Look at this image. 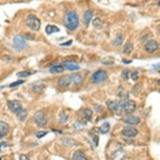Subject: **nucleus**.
<instances>
[{"label": "nucleus", "instance_id": "obj_26", "mask_svg": "<svg viewBox=\"0 0 160 160\" xmlns=\"http://www.w3.org/2000/svg\"><path fill=\"white\" fill-rule=\"evenodd\" d=\"M16 115L20 121H25L26 117H27V111H26L25 109H21L20 111H18V112L16 113Z\"/></svg>", "mask_w": 160, "mask_h": 160}, {"label": "nucleus", "instance_id": "obj_33", "mask_svg": "<svg viewBox=\"0 0 160 160\" xmlns=\"http://www.w3.org/2000/svg\"><path fill=\"white\" fill-rule=\"evenodd\" d=\"M130 76L131 78H132V80H138V77H139V75H138V73H136V72H133V73H130Z\"/></svg>", "mask_w": 160, "mask_h": 160}, {"label": "nucleus", "instance_id": "obj_32", "mask_svg": "<svg viewBox=\"0 0 160 160\" xmlns=\"http://www.w3.org/2000/svg\"><path fill=\"white\" fill-rule=\"evenodd\" d=\"M46 135H47L46 131H38V132H36V137L38 138H43V137H45Z\"/></svg>", "mask_w": 160, "mask_h": 160}, {"label": "nucleus", "instance_id": "obj_9", "mask_svg": "<svg viewBox=\"0 0 160 160\" xmlns=\"http://www.w3.org/2000/svg\"><path fill=\"white\" fill-rule=\"evenodd\" d=\"M8 107L9 109L14 113H17L18 111H20L21 109H23L20 102H18V100H10V102H8Z\"/></svg>", "mask_w": 160, "mask_h": 160}, {"label": "nucleus", "instance_id": "obj_5", "mask_svg": "<svg viewBox=\"0 0 160 160\" xmlns=\"http://www.w3.org/2000/svg\"><path fill=\"white\" fill-rule=\"evenodd\" d=\"M121 107H122V112L130 114L131 112L136 110V102L133 100H127V102L121 104Z\"/></svg>", "mask_w": 160, "mask_h": 160}, {"label": "nucleus", "instance_id": "obj_4", "mask_svg": "<svg viewBox=\"0 0 160 160\" xmlns=\"http://www.w3.org/2000/svg\"><path fill=\"white\" fill-rule=\"evenodd\" d=\"M108 78V74L105 71H97L92 75V82L93 83H100Z\"/></svg>", "mask_w": 160, "mask_h": 160}, {"label": "nucleus", "instance_id": "obj_36", "mask_svg": "<svg viewBox=\"0 0 160 160\" xmlns=\"http://www.w3.org/2000/svg\"><path fill=\"white\" fill-rule=\"evenodd\" d=\"M124 61V63H126V64H128V63H131V61H129V60H123Z\"/></svg>", "mask_w": 160, "mask_h": 160}, {"label": "nucleus", "instance_id": "obj_11", "mask_svg": "<svg viewBox=\"0 0 160 160\" xmlns=\"http://www.w3.org/2000/svg\"><path fill=\"white\" fill-rule=\"evenodd\" d=\"M62 66H63V69H67V71H77V69H80V65L79 64L71 62V61H64Z\"/></svg>", "mask_w": 160, "mask_h": 160}, {"label": "nucleus", "instance_id": "obj_15", "mask_svg": "<svg viewBox=\"0 0 160 160\" xmlns=\"http://www.w3.org/2000/svg\"><path fill=\"white\" fill-rule=\"evenodd\" d=\"M89 136L91 137L92 141H93L94 145L97 146L98 145V133L96 132L95 129H91V130L89 131Z\"/></svg>", "mask_w": 160, "mask_h": 160}, {"label": "nucleus", "instance_id": "obj_30", "mask_svg": "<svg viewBox=\"0 0 160 160\" xmlns=\"http://www.w3.org/2000/svg\"><path fill=\"white\" fill-rule=\"evenodd\" d=\"M23 83H24V80H18V81H15V82L11 83V84H10V87H17V85H20V84H23Z\"/></svg>", "mask_w": 160, "mask_h": 160}, {"label": "nucleus", "instance_id": "obj_3", "mask_svg": "<svg viewBox=\"0 0 160 160\" xmlns=\"http://www.w3.org/2000/svg\"><path fill=\"white\" fill-rule=\"evenodd\" d=\"M13 45H14L16 50H21L25 49L27 47V42H26L25 38L21 35H15L13 39Z\"/></svg>", "mask_w": 160, "mask_h": 160}, {"label": "nucleus", "instance_id": "obj_25", "mask_svg": "<svg viewBox=\"0 0 160 160\" xmlns=\"http://www.w3.org/2000/svg\"><path fill=\"white\" fill-rule=\"evenodd\" d=\"M54 32H59V28H57L56 26H51V25H48L46 27V33L47 34H51Z\"/></svg>", "mask_w": 160, "mask_h": 160}, {"label": "nucleus", "instance_id": "obj_7", "mask_svg": "<svg viewBox=\"0 0 160 160\" xmlns=\"http://www.w3.org/2000/svg\"><path fill=\"white\" fill-rule=\"evenodd\" d=\"M144 48H145V50L147 52H150V54H152V52L156 51L157 49L159 48V44L157 41L155 40H151L148 42H146L145 46H144Z\"/></svg>", "mask_w": 160, "mask_h": 160}, {"label": "nucleus", "instance_id": "obj_29", "mask_svg": "<svg viewBox=\"0 0 160 160\" xmlns=\"http://www.w3.org/2000/svg\"><path fill=\"white\" fill-rule=\"evenodd\" d=\"M130 74V72L128 71V69H125L124 72L122 73V78L123 79H125V80H127L128 79V75Z\"/></svg>", "mask_w": 160, "mask_h": 160}, {"label": "nucleus", "instance_id": "obj_13", "mask_svg": "<svg viewBox=\"0 0 160 160\" xmlns=\"http://www.w3.org/2000/svg\"><path fill=\"white\" fill-rule=\"evenodd\" d=\"M58 84L60 87H67L69 84H71V78L69 76H64V77L60 78L58 80Z\"/></svg>", "mask_w": 160, "mask_h": 160}, {"label": "nucleus", "instance_id": "obj_37", "mask_svg": "<svg viewBox=\"0 0 160 160\" xmlns=\"http://www.w3.org/2000/svg\"><path fill=\"white\" fill-rule=\"evenodd\" d=\"M4 87H6V85H2V87H0V90H1V89H4Z\"/></svg>", "mask_w": 160, "mask_h": 160}, {"label": "nucleus", "instance_id": "obj_22", "mask_svg": "<svg viewBox=\"0 0 160 160\" xmlns=\"http://www.w3.org/2000/svg\"><path fill=\"white\" fill-rule=\"evenodd\" d=\"M98 129H99L100 133H108L109 130H110V124L109 123H104Z\"/></svg>", "mask_w": 160, "mask_h": 160}, {"label": "nucleus", "instance_id": "obj_12", "mask_svg": "<svg viewBox=\"0 0 160 160\" xmlns=\"http://www.w3.org/2000/svg\"><path fill=\"white\" fill-rule=\"evenodd\" d=\"M9 131H10V126L6 123L0 121V139L6 137L9 133Z\"/></svg>", "mask_w": 160, "mask_h": 160}, {"label": "nucleus", "instance_id": "obj_34", "mask_svg": "<svg viewBox=\"0 0 160 160\" xmlns=\"http://www.w3.org/2000/svg\"><path fill=\"white\" fill-rule=\"evenodd\" d=\"M19 160H30V158L27 156V155H25V154H21L20 156H19Z\"/></svg>", "mask_w": 160, "mask_h": 160}, {"label": "nucleus", "instance_id": "obj_35", "mask_svg": "<svg viewBox=\"0 0 160 160\" xmlns=\"http://www.w3.org/2000/svg\"><path fill=\"white\" fill-rule=\"evenodd\" d=\"M73 43V41H69V42H66V43H63V44H61L62 46H69V45H71V44Z\"/></svg>", "mask_w": 160, "mask_h": 160}, {"label": "nucleus", "instance_id": "obj_28", "mask_svg": "<svg viewBox=\"0 0 160 160\" xmlns=\"http://www.w3.org/2000/svg\"><path fill=\"white\" fill-rule=\"evenodd\" d=\"M33 73H31V72H20V73L17 74V76H18L19 78H24V77H28V76L32 75Z\"/></svg>", "mask_w": 160, "mask_h": 160}, {"label": "nucleus", "instance_id": "obj_8", "mask_svg": "<svg viewBox=\"0 0 160 160\" xmlns=\"http://www.w3.org/2000/svg\"><path fill=\"white\" fill-rule=\"evenodd\" d=\"M107 107L109 108V110L111 111H115L117 113L122 112V107H121V104L117 102V100H108L107 102Z\"/></svg>", "mask_w": 160, "mask_h": 160}, {"label": "nucleus", "instance_id": "obj_21", "mask_svg": "<svg viewBox=\"0 0 160 160\" xmlns=\"http://www.w3.org/2000/svg\"><path fill=\"white\" fill-rule=\"evenodd\" d=\"M92 11L91 10H87V12L84 13V16H83V21H84L85 25H89V23L91 21V18H92Z\"/></svg>", "mask_w": 160, "mask_h": 160}, {"label": "nucleus", "instance_id": "obj_16", "mask_svg": "<svg viewBox=\"0 0 160 160\" xmlns=\"http://www.w3.org/2000/svg\"><path fill=\"white\" fill-rule=\"evenodd\" d=\"M133 50V45L131 42H126V44L124 45V47H123V52H124L125 54H130L131 51Z\"/></svg>", "mask_w": 160, "mask_h": 160}, {"label": "nucleus", "instance_id": "obj_10", "mask_svg": "<svg viewBox=\"0 0 160 160\" xmlns=\"http://www.w3.org/2000/svg\"><path fill=\"white\" fill-rule=\"evenodd\" d=\"M122 135L125 136V137H128V138H133L138 135V130L135 128V127H125L123 128L122 130Z\"/></svg>", "mask_w": 160, "mask_h": 160}, {"label": "nucleus", "instance_id": "obj_24", "mask_svg": "<svg viewBox=\"0 0 160 160\" xmlns=\"http://www.w3.org/2000/svg\"><path fill=\"white\" fill-rule=\"evenodd\" d=\"M62 142L65 144L66 146H73V145H77V142L73 139H69V138H64L62 140Z\"/></svg>", "mask_w": 160, "mask_h": 160}, {"label": "nucleus", "instance_id": "obj_27", "mask_svg": "<svg viewBox=\"0 0 160 160\" xmlns=\"http://www.w3.org/2000/svg\"><path fill=\"white\" fill-rule=\"evenodd\" d=\"M122 41H123V35L122 34H117L115 40L113 41V45L114 46H119L120 44H122Z\"/></svg>", "mask_w": 160, "mask_h": 160}, {"label": "nucleus", "instance_id": "obj_38", "mask_svg": "<svg viewBox=\"0 0 160 160\" xmlns=\"http://www.w3.org/2000/svg\"><path fill=\"white\" fill-rule=\"evenodd\" d=\"M0 151H1V144H0Z\"/></svg>", "mask_w": 160, "mask_h": 160}, {"label": "nucleus", "instance_id": "obj_39", "mask_svg": "<svg viewBox=\"0 0 160 160\" xmlns=\"http://www.w3.org/2000/svg\"><path fill=\"white\" fill-rule=\"evenodd\" d=\"M0 160H2V158H0Z\"/></svg>", "mask_w": 160, "mask_h": 160}, {"label": "nucleus", "instance_id": "obj_1", "mask_svg": "<svg viewBox=\"0 0 160 160\" xmlns=\"http://www.w3.org/2000/svg\"><path fill=\"white\" fill-rule=\"evenodd\" d=\"M64 24L67 27V29L69 30H75L77 29V27L79 26V17H78L77 13L75 11H69L65 15Z\"/></svg>", "mask_w": 160, "mask_h": 160}, {"label": "nucleus", "instance_id": "obj_31", "mask_svg": "<svg viewBox=\"0 0 160 160\" xmlns=\"http://www.w3.org/2000/svg\"><path fill=\"white\" fill-rule=\"evenodd\" d=\"M93 25L95 26V27H97V28H99L100 26H102V21H100V19L99 18H95L93 20Z\"/></svg>", "mask_w": 160, "mask_h": 160}, {"label": "nucleus", "instance_id": "obj_17", "mask_svg": "<svg viewBox=\"0 0 160 160\" xmlns=\"http://www.w3.org/2000/svg\"><path fill=\"white\" fill-rule=\"evenodd\" d=\"M73 160H87V158L85 157L84 153L81 152V151H76L73 155Z\"/></svg>", "mask_w": 160, "mask_h": 160}, {"label": "nucleus", "instance_id": "obj_23", "mask_svg": "<svg viewBox=\"0 0 160 160\" xmlns=\"http://www.w3.org/2000/svg\"><path fill=\"white\" fill-rule=\"evenodd\" d=\"M82 117L84 121H89L92 117V111L90 109H84L82 111Z\"/></svg>", "mask_w": 160, "mask_h": 160}, {"label": "nucleus", "instance_id": "obj_19", "mask_svg": "<svg viewBox=\"0 0 160 160\" xmlns=\"http://www.w3.org/2000/svg\"><path fill=\"white\" fill-rule=\"evenodd\" d=\"M64 69H63L62 65H54L51 69H49V72L51 74H60V73H63Z\"/></svg>", "mask_w": 160, "mask_h": 160}, {"label": "nucleus", "instance_id": "obj_2", "mask_svg": "<svg viewBox=\"0 0 160 160\" xmlns=\"http://www.w3.org/2000/svg\"><path fill=\"white\" fill-rule=\"evenodd\" d=\"M26 25L31 30H39L41 27V20L35 16V15H29L26 18Z\"/></svg>", "mask_w": 160, "mask_h": 160}, {"label": "nucleus", "instance_id": "obj_6", "mask_svg": "<svg viewBox=\"0 0 160 160\" xmlns=\"http://www.w3.org/2000/svg\"><path fill=\"white\" fill-rule=\"evenodd\" d=\"M34 122L38 126L40 127H44L46 124H47V117H46L45 113L43 111H39L34 114Z\"/></svg>", "mask_w": 160, "mask_h": 160}, {"label": "nucleus", "instance_id": "obj_14", "mask_svg": "<svg viewBox=\"0 0 160 160\" xmlns=\"http://www.w3.org/2000/svg\"><path fill=\"white\" fill-rule=\"evenodd\" d=\"M124 122L127 123V124H130V125H137L139 124L140 119L138 117H133V115H129V117H126L124 119Z\"/></svg>", "mask_w": 160, "mask_h": 160}, {"label": "nucleus", "instance_id": "obj_20", "mask_svg": "<svg viewBox=\"0 0 160 160\" xmlns=\"http://www.w3.org/2000/svg\"><path fill=\"white\" fill-rule=\"evenodd\" d=\"M102 63L105 65H112L113 63H114V58H113V57H110V56L105 57V58L102 59Z\"/></svg>", "mask_w": 160, "mask_h": 160}, {"label": "nucleus", "instance_id": "obj_18", "mask_svg": "<svg viewBox=\"0 0 160 160\" xmlns=\"http://www.w3.org/2000/svg\"><path fill=\"white\" fill-rule=\"evenodd\" d=\"M69 78H71V82L74 83V84H79L82 81V76L80 74H73Z\"/></svg>", "mask_w": 160, "mask_h": 160}]
</instances>
